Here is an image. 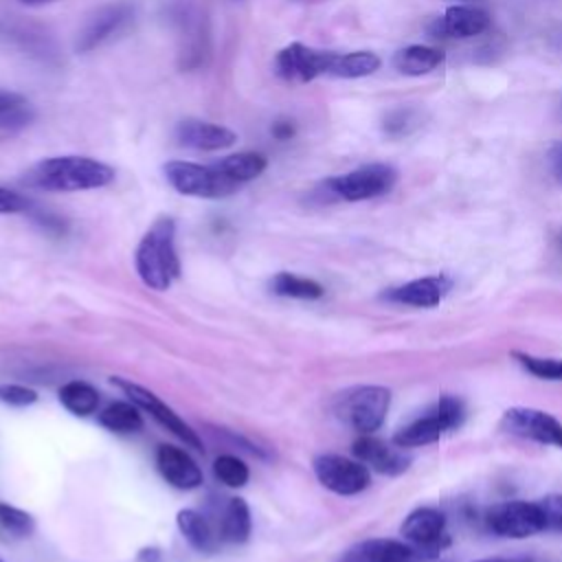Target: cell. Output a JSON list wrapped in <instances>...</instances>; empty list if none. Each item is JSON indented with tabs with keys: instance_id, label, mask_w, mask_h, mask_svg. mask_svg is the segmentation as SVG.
Here are the masks:
<instances>
[{
	"instance_id": "6da1fadb",
	"label": "cell",
	"mask_w": 562,
	"mask_h": 562,
	"mask_svg": "<svg viewBox=\"0 0 562 562\" xmlns=\"http://www.w3.org/2000/svg\"><path fill=\"white\" fill-rule=\"evenodd\" d=\"M266 167L268 158L261 151H237L209 165L169 160L162 165V173L180 195L220 200L237 193L246 182L259 178Z\"/></svg>"
},
{
	"instance_id": "7a4b0ae2",
	"label": "cell",
	"mask_w": 562,
	"mask_h": 562,
	"mask_svg": "<svg viewBox=\"0 0 562 562\" xmlns=\"http://www.w3.org/2000/svg\"><path fill=\"white\" fill-rule=\"evenodd\" d=\"M274 75L288 83H310L318 77L360 79L380 68V57L371 50H321L303 42H290L274 55Z\"/></svg>"
},
{
	"instance_id": "3957f363",
	"label": "cell",
	"mask_w": 562,
	"mask_h": 562,
	"mask_svg": "<svg viewBox=\"0 0 562 562\" xmlns=\"http://www.w3.org/2000/svg\"><path fill=\"white\" fill-rule=\"evenodd\" d=\"M116 171L90 156H50L26 169L22 184L42 191H90L114 182Z\"/></svg>"
},
{
	"instance_id": "277c9868",
	"label": "cell",
	"mask_w": 562,
	"mask_h": 562,
	"mask_svg": "<svg viewBox=\"0 0 562 562\" xmlns=\"http://www.w3.org/2000/svg\"><path fill=\"white\" fill-rule=\"evenodd\" d=\"M134 266L140 281L158 292L167 290L180 277L173 217L162 215L145 231L134 252Z\"/></svg>"
},
{
	"instance_id": "5b68a950",
	"label": "cell",
	"mask_w": 562,
	"mask_h": 562,
	"mask_svg": "<svg viewBox=\"0 0 562 562\" xmlns=\"http://www.w3.org/2000/svg\"><path fill=\"white\" fill-rule=\"evenodd\" d=\"M389 406H391V391L386 386L362 384V386L342 391L336 397L334 411L356 432L371 435L384 424Z\"/></svg>"
},
{
	"instance_id": "8992f818",
	"label": "cell",
	"mask_w": 562,
	"mask_h": 562,
	"mask_svg": "<svg viewBox=\"0 0 562 562\" xmlns=\"http://www.w3.org/2000/svg\"><path fill=\"white\" fill-rule=\"evenodd\" d=\"M463 419H465L463 402L459 397L446 395V397L437 400L430 408H426L424 415H419L411 424L402 426L393 435V443L402 450L428 446V443L441 439L446 432L459 428L463 424Z\"/></svg>"
},
{
	"instance_id": "52a82bcc",
	"label": "cell",
	"mask_w": 562,
	"mask_h": 562,
	"mask_svg": "<svg viewBox=\"0 0 562 562\" xmlns=\"http://www.w3.org/2000/svg\"><path fill=\"white\" fill-rule=\"evenodd\" d=\"M395 180H397V171L391 165L369 162L347 173L327 178L325 182H321V189L336 200L362 202V200H371L389 193Z\"/></svg>"
},
{
	"instance_id": "ba28073f",
	"label": "cell",
	"mask_w": 562,
	"mask_h": 562,
	"mask_svg": "<svg viewBox=\"0 0 562 562\" xmlns=\"http://www.w3.org/2000/svg\"><path fill=\"white\" fill-rule=\"evenodd\" d=\"M110 382L114 386H119L138 408L147 411L160 426H165L171 435H176L178 439L184 441V446L189 448H195V450H202V441L200 437L195 435V430L171 408L167 406L156 393H151L149 389L132 382V380H125V378H119V375H112Z\"/></svg>"
},
{
	"instance_id": "9c48e42d",
	"label": "cell",
	"mask_w": 562,
	"mask_h": 562,
	"mask_svg": "<svg viewBox=\"0 0 562 562\" xmlns=\"http://www.w3.org/2000/svg\"><path fill=\"white\" fill-rule=\"evenodd\" d=\"M498 426L507 435L562 450V424L540 408L512 406L501 415Z\"/></svg>"
},
{
	"instance_id": "30bf717a",
	"label": "cell",
	"mask_w": 562,
	"mask_h": 562,
	"mask_svg": "<svg viewBox=\"0 0 562 562\" xmlns=\"http://www.w3.org/2000/svg\"><path fill=\"white\" fill-rule=\"evenodd\" d=\"M312 465L318 483L340 496L360 494L371 483L369 468L362 461H353L342 454H318Z\"/></svg>"
},
{
	"instance_id": "8fae6325",
	"label": "cell",
	"mask_w": 562,
	"mask_h": 562,
	"mask_svg": "<svg viewBox=\"0 0 562 562\" xmlns=\"http://www.w3.org/2000/svg\"><path fill=\"white\" fill-rule=\"evenodd\" d=\"M485 522L492 533L503 538H529L544 531V520L538 503L527 501H507L494 505Z\"/></svg>"
},
{
	"instance_id": "7c38bea8",
	"label": "cell",
	"mask_w": 562,
	"mask_h": 562,
	"mask_svg": "<svg viewBox=\"0 0 562 562\" xmlns=\"http://www.w3.org/2000/svg\"><path fill=\"white\" fill-rule=\"evenodd\" d=\"M400 533L415 549H422V551H437L450 542L448 533H446V516L432 507L413 509L404 518Z\"/></svg>"
},
{
	"instance_id": "4fadbf2b",
	"label": "cell",
	"mask_w": 562,
	"mask_h": 562,
	"mask_svg": "<svg viewBox=\"0 0 562 562\" xmlns=\"http://www.w3.org/2000/svg\"><path fill=\"white\" fill-rule=\"evenodd\" d=\"M173 136L178 145L195 151H220V149L233 147L237 140V134L226 125H217V123L193 119V116L178 121Z\"/></svg>"
},
{
	"instance_id": "5bb4252c",
	"label": "cell",
	"mask_w": 562,
	"mask_h": 562,
	"mask_svg": "<svg viewBox=\"0 0 562 562\" xmlns=\"http://www.w3.org/2000/svg\"><path fill=\"white\" fill-rule=\"evenodd\" d=\"M452 290V279L448 274H432L413 279L404 285L386 290L382 296L391 303L400 305H413V307H435L439 305L446 294Z\"/></svg>"
},
{
	"instance_id": "9a60e30c",
	"label": "cell",
	"mask_w": 562,
	"mask_h": 562,
	"mask_svg": "<svg viewBox=\"0 0 562 562\" xmlns=\"http://www.w3.org/2000/svg\"><path fill=\"white\" fill-rule=\"evenodd\" d=\"M353 454L364 465H369L382 474H389V476L406 472L408 463H411V459L402 452V448H397L395 443L389 446L373 435H360L353 441Z\"/></svg>"
},
{
	"instance_id": "2e32d148",
	"label": "cell",
	"mask_w": 562,
	"mask_h": 562,
	"mask_svg": "<svg viewBox=\"0 0 562 562\" xmlns=\"http://www.w3.org/2000/svg\"><path fill=\"white\" fill-rule=\"evenodd\" d=\"M487 26H490L487 11L472 4H454V7H448L446 13L435 22L432 35L468 40V37L481 35Z\"/></svg>"
},
{
	"instance_id": "e0dca14e",
	"label": "cell",
	"mask_w": 562,
	"mask_h": 562,
	"mask_svg": "<svg viewBox=\"0 0 562 562\" xmlns=\"http://www.w3.org/2000/svg\"><path fill=\"white\" fill-rule=\"evenodd\" d=\"M156 465L162 479L178 490H195L202 483L200 465L182 448L167 443L158 446Z\"/></svg>"
},
{
	"instance_id": "ac0fdd59",
	"label": "cell",
	"mask_w": 562,
	"mask_h": 562,
	"mask_svg": "<svg viewBox=\"0 0 562 562\" xmlns=\"http://www.w3.org/2000/svg\"><path fill=\"white\" fill-rule=\"evenodd\" d=\"M130 18H132V7L125 4V2L108 4V7L99 9L97 15L81 31L79 42H77V50L88 53V50L97 48L103 40H108L112 33H116Z\"/></svg>"
},
{
	"instance_id": "d6986e66",
	"label": "cell",
	"mask_w": 562,
	"mask_h": 562,
	"mask_svg": "<svg viewBox=\"0 0 562 562\" xmlns=\"http://www.w3.org/2000/svg\"><path fill=\"white\" fill-rule=\"evenodd\" d=\"M415 547L391 540V538H371L364 542H358L345 555L340 562H411L415 558Z\"/></svg>"
},
{
	"instance_id": "ffe728a7",
	"label": "cell",
	"mask_w": 562,
	"mask_h": 562,
	"mask_svg": "<svg viewBox=\"0 0 562 562\" xmlns=\"http://www.w3.org/2000/svg\"><path fill=\"white\" fill-rule=\"evenodd\" d=\"M176 525L182 533V538L200 553H211L217 549L220 544V536L217 531H213V527L209 525V520L195 512V509H180L176 516Z\"/></svg>"
},
{
	"instance_id": "44dd1931",
	"label": "cell",
	"mask_w": 562,
	"mask_h": 562,
	"mask_svg": "<svg viewBox=\"0 0 562 562\" xmlns=\"http://www.w3.org/2000/svg\"><path fill=\"white\" fill-rule=\"evenodd\" d=\"M441 61H443V53L439 48L424 46V44L404 46L391 59L393 68L400 70L402 75H408V77L426 75V72L435 70Z\"/></svg>"
},
{
	"instance_id": "7402d4cb",
	"label": "cell",
	"mask_w": 562,
	"mask_h": 562,
	"mask_svg": "<svg viewBox=\"0 0 562 562\" xmlns=\"http://www.w3.org/2000/svg\"><path fill=\"white\" fill-rule=\"evenodd\" d=\"M250 509L246 505L244 498H228L222 518H220V527H217V536L222 542H246L250 536Z\"/></svg>"
},
{
	"instance_id": "603a6c76",
	"label": "cell",
	"mask_w": 562,
	"mask_h": 562,
	"mask_svg": "<svg viewBox=\"0 0 562 562\" xmlns=\"http://www.w3.org/2000/svg\"><path fill=\"white\" fill-rule=\"evenodd\" d=\"M99 424L110 432L127 435L138 432L143 428V417L134 402H112L99 413Z\"/></svg>"
},
{
	"instance_id": "cb8c5ba5",
	"label": "cell",
	"mask_w": 562,
	"mask_h": 562,
	"mask_svg": "<svg viewBox=\"0 0 562 562\" xmlns=\"http://www.w3.org/2000/svg\"><path fill=\"white\" fill-rule=\"evenodd\" d=\"M59 402L72 415L86 417V415L97 411L99 391L92 384L83 382V380H70L59 389Z\"/></svg>"
},
{
	"instance_id": "d4e9b609",
	"label": "cell",
	"mask_w": 562,
	"mask_h": 562,
	"mask_svg": "<svg viewBox=\"0 0 562 562\" xmlns=\"http://www.w3.org/2000/svg\"><path fill=\"white\" fill-rule=\"evenodd\" d=\"M270 290L279 296H288V299H321L323 296V285L314 279L294 274V272H277L270 279Z\"/></svg>"
},
{
	"instance_id": "484cf974",
	"label": "cell",
	"mask_w": 562,
	"mask_h": 562,
	"mask_svg": "<svg viewBox=\"0 0 562 562\" xmlns=\"http://www.w3.org/2000/svg\"><path fill=\"white\" fill-rule=\"evenodd\" d=\"M512 356L531 375H536L540 380L562 382V360L560 358H542V356H531V353H522V351H514Z\"/></svg>"
},
{
	"instance_id": "4316f807",
	"label": "cell",
	"mask_w": 562,
	"mask_h": 562,
	"mask_svg": "<svg viewBox=\"0 0 562 562\" xmlns=\"http://www.w3.org/2000/svg\"><path fill=\"white\" fill-rule=\"evenodd\" d=\"M213 472H215L217 481H222L228 487H244L250 476L248 465L235 454H220L213 461Z\"/></svg>"
},
{
	"instance_id": "83f0119b",
	"label": "cell",
	"mask_w": 562,
	"mask_h": 562,
	"mask_svg": "<svg viewBox=\"0 0 562 562\" xmlns=\"http://www.w3.org/2000/svg\"><path fill=\"white\" fill-rule=\"evenodd\" d=\"M0 529L13 538H26L33 533L35 522H33L31 514H26L13 505L0 503Z\"/></svg>"
},
{
	"instance_id": "f1b7e54d",
	"label": "cell",
	"mask_w": 562,
	"mask_h": 562,
	"mask_svg": "<svg viewBox=\"0 0 562 562\" xmlns=\"http://www.w3.org/2000/svg\"><path fill=\"white\" fill-rule=\"evenodd\" d=\"M536 503L544 520V531L562 533V494H547Z\"/></svg>"
},
{
	"instance_id": "f546056e",
	"label": "cell",
	"mask_w": 562,
	"mask_h": 562,
	"mask_svg": "<svg viewBox=\"0 0 562 562\" xmlns=\"http://www.w3.org/2000/svg\"><path fill=\"white\" fill-rule=\"evenodd\" d=\"M0 402L9 406H29L37 402V393L22 384H0Z\"/></svg>"
},
{
	"instance_id": "4dcf8cb0",
	"label": "cell",
	"mask_w": 562,
	"mask_h": 562,
	"mask_svg": "<svg viewBox=\"0 0 562 562\" xmlns=\"http://www.w3.org/2000/svg\"><path fill=\"white\" fill-rule=\"evenodd\" d=\"M31 202L20 195L18 191H11L7 187H0V215H13V213H24L29 211Z\"/></svg>"
},
{
	"instance_id": "1f68e13d",
	"label": "cell",
	"mask_w": 562,
	"mask_h": 562,
	"mask_svg": "<svg viewBox=\"0 0 562 562\" xmlns=\"http://www.w3.org/2000/svg\"><path fill=\"white\" fill-rule=\"evenodd\" d=\"M411 123V112L408 110H395L391 112L386 119H384V132L397 136V134H404L406 127Z\"/></svg>"
},
{
	"instance_id": "d6a6232c",
	"label": "cell",
	"mask_w": 562,
	"mask_h": 562,
	"mask_svg": "<svg viewBox=\"0 0 562 562\" xmlns=\"http://www.w3.org/2000/svg\"><path fill=\"white\" fill-rule=\"evenodd\" d=\"M547 165L558 184H562V140H555L547 151Z\"/></svg>"
},
{
	"instance_id": "836d02e7",
	"label": "cell",
	"mask_w": 562,
	"mask_h": 562,
	"mask_svg": "<svg viewBox=\"0 0 562 562\" xmlns=\"http://www.w3.org/2000/svg\"><path fill=\"white\" fill-rule=\"evenodd\" d=\"M270 134L274 140H290L296 134V125L292 119H277L270 125Z\"/></svg>"
},
{
	"instance_id": "e575fe53",
	"label": "cell",
	"mask_w": 562,
	"mask_h": 562,
	"mask_svg": "<svg viewBox=\"0 0 562 562\" xmlns=\"http://www.w3.org/2000/svg\"><path fill=\"white\" fill-rule=\"evenodd\" d=\"M26 103V97H22L20 92L13 90H0V114L9 112L13 108H20Z\"/></svg>"
},
{
	"instance_id": "d590c367",
	"label": "cell",
	"mask_w": 562,
	"mask_h": 562,
	"mask_svg": "<svg viewBox=\"0 0 562 562\" xmlns=\"http://www.w3.org/2000/svg\"><path fill=\"white\" fill-rule=\"evenodd\" d=\"M474 562H533L531 558H485V560H474Z\"/></svg>"
},
{
	"instance_id": "8d00e7d4",
	"label": "cell",
	"mask_w": 562,
	"mask_h": 562,
	"mask_svg": "<svg viewBox=\"0 0 562 562\" xmlns=\"http://www.w3.org/2000/svg\"><path fill=\"white\" fill-rule=\"evenodd\" d=\"M24 4H42V2H50V0H20Z\"/></svg>"
},
{
	"instance_id": "74e56055",
	"label": "cell",
	"mask_w": 562,
	"mask_h": 562,
	"mask_svg": "<svg viewBox=\"0 0 562 562\" xmlns=\"http://www.w3.org/2000/svg\"><path fill=\"white\" fill-rule=\"evenodd\" d=\"M560 246H562V235H560Z\"/></svg>"
},
{
	"instance_id": "f35d334b",
	"label": "cell",
	"mask_w": 562,
	"mask_h": 562,
	"mask_svg": "<svg viewBox=\"0 0 562 562\" xmlns=\"http://www.w3.org/2000/svg\"><path fill=\"white\" fill-rule=\"evenodd\" d=\"M0 562H2V560H0Z\"/></svg>"
}]
</instances>
